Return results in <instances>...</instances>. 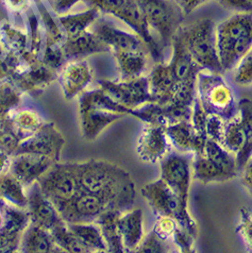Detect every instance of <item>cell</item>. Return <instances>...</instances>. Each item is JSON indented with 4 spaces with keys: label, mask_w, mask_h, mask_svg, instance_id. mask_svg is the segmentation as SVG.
Returning <instances> with one entry per match:
<instances>
[{
    "label": "cell",
    "mask_w": 252,
    "mask_h": 253,
    "mask_svg": "<svg viewBox=\"0 0 252 253\" xmlns=\"http://www.w3.org/2000/svg\"><path fill=\"white\" fill-rule=\"evenodd\" d=\"M64 144L65 138L62 133L54 124L48 123L44 124L36 134L22 140L14 154L36 153L59 162Z\"/></svg>",
    "instance_id": "obj_15"
},
{
    "label": "cell",
    "mask_w": 252,
    "mask_h": 253,
    "mask_svg": "<svg viewBox=\"0 0 252 253\" xmlns=\"http://www.w3.org/2000/svg\"><path fill=\"white\" fill-rule=\"evenodd\" d=\"M180 224L178 221L168 216H158L157 222L153 227V232L164 241H168L173 237L176 231L179 229Z\"/></svg>",
    "instance_id": "obj_36"
},
{
    "label": "cell",
    "mask_w": 252,
    "mask_h": 253,
    "mask_svg": "<svg viewBox=\"0 0 252 253\" xmlns=\"http://www.w3.org/2000/svg\"><path fill=\"white\" fill-rule=\"evenodd\" d=\"M142 195L157 216L172 217L182 229L195 238L197 237V223L191 215L190 210L182 205L178 197L162 179L145 185L142 188Z\"/></svg>",
    "instance_id": "obj_7"
},
{
    "label": "cell",
    "mask_w": 252,
    "mask_h": 253,
    "mask_svg": "<svg viewBox=\"0 0 252 253\" xmlns=\"http://www.w3.org/2000/svg\"><path fill=\"white\" fill-rule=\"evenodd\" d=\"M58 162L36 153H17L12 156L9 172L25 187H29Z\"/></svg>",
    "instance_id": "obj_16"
},
{
    "label": "cell",
    "mask_w": 252,
    "mask_h": 253,
    "mask_svg": "<svg viewBox=\"0 0 252 253\" xmlns=\"http://www.w3.org/2000/svg\"><path fill=\"white\" fill-rule=\"evenodd\" d=\"M97 35L107 46L113 48L123 80L142 77L147 67V51H149L142 39L107 25L98 27Z\"/></svg>",
    "instance_id": "obj_4"
},
{
    "label": "cell",
    "mask_w": 252,
    "mask_h": 253,
    "mask_svg": "<svg viewBox=\"0 0 252 253\" xmlns=\"http://www.w3.org/2000/svg\"><path fill=\"white\" fill-rule=\"evenodd\" d=\"M49 232H50L54 243L57 244L63 251L72 253L87 252V250L84 248L81 243L78 241V238H77L73 232L69 230L66 221L61 222Z\"/></svg>",
    "instance_id": "obj_32"
},
{
    "label": "cell",
    "mask_w": 252,
    "mask_h": 253,
    "mask_svg": "<svg viewBox=\"0 0 252 253\" xmlns=\"http://www.w3.org/2000/svg\"><path fill=\"white\" fill-rule=\"evenodd\" d=\"M150 29L160 38L162 48L171 45L185 14L177 2L168 0H136Z\"/></svg>",
    "instance_id": "obj_9"
},
{
    "label": "cell",
    "mask_w": 252,
    "mask_h": 253,
    "mask_svg": "<svg viewBox=\"0 0 252 253\" xmlns=\"http://www.w3.org/2000/svg\"><path fill=\"white\" fill-rule=\"evenodd\" d=\"M236 231L242 235L248 249L252 252V214L247 209L241 210V222Z\"/></svg>",
    "instance_id": "obj_38"
},
{
    "label": "cell",
    "mask_w": 252,
    "mask_h": 253,
    "mask_svg": "<svg viewBox=\"0 0 252 253\" xmlns=\"http://www.w3.org/2000/svg\"><path fill=\"white\" fill-rule=\"evenodd\" d=\"M42 117L32 110L16 112L11 121V129L18 139L22 140L32 136L44 126Z\"/></svg>",
    "instance_id": "obj_31"
},
{
    "label": "cell",
    "mask_w": 252,
    "mask_h": 253,
    "mask_svg": "<svg viewBox=\"0 0 252 253\" xmlns=\"http://www.w3.org/2000/svg\"><path fill=\"white\" fill-rule=\"evenodd\" d=\"M216 1L229 10L252 13V0H216Z\"/></svg>",
    "instance_id": "obj_40"
},
{
    "label": "cell",
    "mask_w": 252,
    "mask_h": 253,
    "mask_svg": "<svg viewBox=\"0 0 252 253\" xmlns=\"http://www.w3.org/2000/svg\"><path fill=\"white\" fill-rule=\"evenodd\" d=\"M28 195L27 212L30 217V222L50 231L55 226L63 222L62 216L54 203L42 192L38 182L32 184Z\"/></svg>",
    "instance_id": "obj_17"
},
{
    "label": "cell",
    "mask_w": 252,
    "mask_h": 253,
    "mask_svg": "<svg viewBox=\"0 0 252 253\" xmlns=\"http://www.w3.org/2000/svg\"><path fill=\"white\" fill-rule=\"evenodd\" d=\"M169 147L165 128L147 126L138 138L137 154L144 162L156 164L169 154Z\"/></svg>",
    "instance_id": "obj_19"
},
{
    "label": "cell",
    "mask_w": 252,
    "mask_h": 253,
    "mask_svg": "<svg viewBox=\"0 0 252 253\" xmlns=\"http://www.w3.org/2000/svg\"><path fill=\"white\" fill-rule=\"evenodd\" d=\"M197 98L207 115H217L231 121L237 115V104L232 89L219 73L201 70L196 84Z\"/></svg>",
    "instance_id": "obj_6"
},
{
    "label": "cell",
    "mask_w": 252,
    "mask_h": 253,
    "mask_svg": "<svg viewBox=\"0 0 252 253\" xmlns=\"http://www.w3.org/2000/svg\"><path fill=\"white\" fill-rule=\"evenodd\" d=\"M237 115L226 123L222 146L236 158L239 171L252 156V100L242 99Z\"/></svg>",
    "instance_id": "obj_8"
},
{
    "label": "cell",
    "mask_w": 252,
    "mask_h": 253,
    "mask_svg": "<svg viewBox=\"0 0 252 253\" xmlns=\"http://www.w3.org/2000/svg\"><path fill=\"white\" fill-rule=\"evenodd\" d=\"M67 226L87 252H108L101 230L96 222H67Z\"/></svg>",
    "instance_id": "obj_26"
},
{
    "label": "cell",
    "mask_w": 252,
    "mask_h": 253,
    "mask_svg": "<svg viewBox=\"0 0 252 253\" xmlns=\"http://www.w3.org/2000/svg\"><path fill=\"white\" fill-rule=\"evenodd\" d=\"M0 150H1V147H0Z\"/></svg>",
    "instance_id": "obj_45"
},
{
    "label": "cell",
    "mask_w": 252,
    "mask_h": 253,
    "mask_svg": "<svg viewBox=\"0 0 252 253\" xmlns=\"http://www.w3.org/2000/svg\"><path fill=\"white\" fill-rule=\"evenodd\" d=\"M242 184L252 196V156L242 169Z\"/></svg>",
    "instance_id": "obj_41"
},
{
    "label": "cell",
    "mask_w": 252,
    "mask_h": 253,
    "mask_svg": "<svg viewBox=\"0 0 252 253\" xmlns=\"http://www.w3.org/2000/svg\"><path fill=\"white\" fill-rule=\"evenodd\" d=\"M0 197L5 206L27 210L28 195L25 186L9 171L0 175Z\"/></svg>",
    "instance_id": "obj_29"
},
{
    "label": "cell",
    "mask_w": 252,
    "mask_h": 253,
    "mask_svg": "<svg viewBox=\"0 0 252 253\" xmlns=\"http://www.w3.org/2000/svg\"><path fill=\"white\" fill-rule=\"evenodd\" d=\"M92 79L89 69L85 63L75 62L65 67L60 77V83L64 97L71 100L80 95Z\"/></svg>",
    "instance_id": "obj_24"
},
{
    "label": "cell",
    "mask_w": 252,
    "mask_h": 253,
    "mask_svg": "<svg viewBox=\"0 0 252 253\" xmlns=\"http://www.w3.org/2000/svg\"><path fill=\"white\" fill-rule=\"evenodd\" d=\"M226 121L217 115H208L207 117V135L208 138L222 145L223 136H225Z\"/></svg>",
    "instance_id": "obj_37"
},
{
    "label": "cell",
    "mask_w": 252,
    "mask_h": 253,
    "mask_svg": "<svg viewBox=\"0 0 252 253\" xmlns=\"http://www.w3.org/2000/svg\"><path fill=\"white\" fill-rule=\"evenodd\" d=\"M172 240L181 252L190 253V252L194 251L193 245H194V242L196 238L188 233L187 231L182 229L181 227H179V229L176 231V233H174Z\"/></svg>",
    "instance_id": "obj_39"
},
{
    "label": "cell",
    "mask_w": 252,
    "mask_h": 253,
    "mask_svg": "<svg viewBox=\"0 0 252 253\" xmlns=\"http://www.w3.org/2000/svg\"><path fill=\"white\" fill-rule=\"evenodd\" d=\"M233 81L240 86H248L252 84V47L234 67Z\"/></svg>",
    "instance_id": "obj_33"
},
{
    "label": "cell",
    "mask_w": 252,
    "mask_h": 253,
    "mask_svg": "<svg viewBox=\"0 0 252 253\" xmlns=\"http://www.w3.org/2000/svg\"><path fill=\"white\" fill-rule=\"evenodd\" d=\"M122 212L116 210H110L103 213L95 222L99 226L103 236L104 243H106L108 252L123 253L126 252L122 242V236L118 229V216Z\"/></svg>",
    "instance_id": "obj_28"
},
{
    "label": "cell",
    "mask_w": 252,
    "mask_h": 253,
    "mask_svg": "<svg viewBox=\"0 0 252 253\" xmlns=\"http://www.w3.org/2000/svg\"><path fill=\"white\" fill-rule=\"evenodd\" d=\"M169 246L167 245V241L159 237L155 232H151L147 235L145 240L142 241L134 252L139 253H165L169 250Z\"/></svg>",
    "instance_id": "obj_35"
},
{
    "label": "cell",
    "mask_w": 252,
    "mask_h": 253,
    "mask_svg": "<svg viewBox=\"0 0 252 253\" xmlns=\"http://www.w3.org/2000/svg\"><path fill=\"white\" fill-rule=\"evenodd\" d=\"M13 77V83L22 90L33 96L40 95L54 80V75L45 65L30 58L24 70L16 69Z\"/></svg>",
    "instance_id": "obj_20"
},
{
    "label": "cell",
    "mask_w": 252,
    "mask_h": 253,
    "mask_svg": "<svg viewBox=\"0 0 252 253\" xmlns=\"http://www.w3.org/2000/svg\"><path fill=\"white\" fill-rule=\"evenodd\" d=\"M13 82L0 84V131L11 129V121L22 103V94Z\"/></svg>",
    "instance_id": "obj_27"
},
{
    "label": "cell",
    "mask_w": 252,
    "mask_h": 253,
    "mask_svg": "<svg viewBox=\"0 0 252 253\" xmlns=\"http://www.w3.org/2000/svg\"><path fill=\"white\" fill-rule=\"evenodd\" d=\"M57 209L66 222H95L108 211H118L113 203L103 197L84 192H79L73 199L62 203Z\"/></svg>",
    "instance_id": "obj_11"
},
{
    "label": "cell",
    "mask_w": 252,
    "mask_h": 253,
    "mask_svg": "<svg viewBox=\"0 0 252 253\" xmlns=\"http://www.w3.org/2000/svg\"><path fill=\"white\" fill-rule=\"evenodd\" d=\"M103 50H107V45L99 38L83 31L76 37L68 38L63 47V54L68 58H78Z\"/></svg>",
    "instance_id": "obj_30"
},
{
    "label": "cell",
    "mask_w": 252,
    "mask_h": 253,
    "mask_svg": "<svg viewBox=\"0 0 252 253\" xmlns=\"http://www.w3.org/2000/svg\"><path fill=\"white\" fill-rule=\"evenodd\" d=\"M12 156L4 150H0V175L8 172Z\"/></svg>",
    "instance_id": "obj_43"
},
{
    "label": "cell",
    "mask_w": 252,
    "mask_h": 253,
    "mask_svg": "<svg viewBox=\"0 0 252 253\" xmlns=\"http://www.w3.org/2000/svg\"><path fill=\"white\" fill-rule=\"evenodd\" d=\"M3 223L0 228V253H12L19 250L20 241L30 223L27 210L5 206L3 208Z\"/></svg>",
    "instance_id": "obj_18"
},
{
    "label": "cell",
    "mask_w": 252,
    "mask_h": 253,
    "mask_svg": "<svg viewBox=\"0 0 252 253\" xmlns=\"http://www.w3.org/2000/svg\"><path fill=\"white\" fill-rule=\"evenodd\" d=\"M192 113L193 107L178 103L159 104L157 102L146 103L129 111V115L138 118L147 126H158L163 128L181 121H191Z\"/></svg>",
    "instance_id": "obj_14"
},
{
    "label": "cell",
    "mask_w": 252,
    "mask_h": 253,
    "mask_svg": "<svg viewBox=\"0 0 252 253\" xmlns=\"http://www.w3.org/2000/svg\"><path fill=\"white\" fill-rule=\"evenodd\" d=\"M169 142L182 152L204 153L208 139L201 138L196 132L191 121H181L165 128Z\"/></svg>",
    "instance_id": "obj_21"
},
{
    "label": "cell",
    "mask_w": 252,
    "mask_h": 253,
    "mask_svg": "<svg viewBox=\"0 0 252 253\" xmlns=\"http://www.w3.org/2000/svg\"><path fill=\"white\" fill-rule=\"evenodd\" d=\"M192 163L180 154H168L161 161V179L170 187L182 205L188 208L192 182Z\"/></svg>",
    "instance_id": "obj_13"
},
{
    "label": "cell",
    "mask_w": 252,
    "mask_h": 253,
    "mask_svg": "<svg viewBox=\"0 0 252 253\" xmlns=\"http://www.w3.org/2000/svg\"><path fill=\"white\" fill-rule=\"evenodd\" d=\"M176 37L201 70L222 73L216 49L215 24L212 19H198L194 23L181 26Z\"/></svg>",
    "instance_id": "obj_5"
},
{
    "label": "cell",
    "mask_w": 252,
    "mask_h": 253,
    "mask_svg": "<svg viewBox=\"0 0 252 253\" xmlns=\"http://www.w3.org/2000/svg\"><path fill=\"white\" fill-rule=\"evenodd\" d=\"M2 213H3V210L0 209V228H1L2 223H3V219H4V216H2Z\"/></svg>",
    "instance_id": "obj_44"
},
{
    "label": "cell",
    "mask_w": 252,
    "mask_h": 253,
    "mask_svg": "<svg viewBox=\"0 0 252 253\" xmlns=\"http://www.w3.org/2000/svg\"><path fill=\"white\" fill-rule=\"evenodd\" d=\"M209 1L210 0H177V3L185 15H187Z\"/></svg>",
    "instance_id": "obj_42"
},
{
    "label": "cell",
    "mask_w": 252,
    "mask_h": 253,
    "mask_svg": "<svg viewBox=\"0 0 252 253\" xmlns=\"http://www.w3.org/2000/svg\"><path fill=\"white\" fill-rule=\"evenodd\" d=\"M217 54L222 72L234 69L252 47V13L235 12L215 26Z\"/></svg>",
    "instance_id": "obj_2"
},
{
    "label": "cell",
    "mask_w": 252,
    "mask_h": 253,
    "mask_svg": "<svg viewBox=\"0 0 252 253\" xmlns=\"http://www.w3.org/2000/svg\"><path fill=\"white\" fill-rule=\"evenodd\" d=\"M99 83L100 88H102L112 99L127 109L134 110L146 103L155 102L150 93L148 78L146 77L123 80L122 82L103 80Z\"/></svg>",
    "instance_id": "obj_12"
},
{
    "label": "cell",
    "mask_w": 252,
    "mask_h": 253,
    "mask_svg": "<svg viewBox=\"0 0 252 253\" xmlns=\"http://www.w3.org/2000/svg\"><path fill=\"white\" fill-rule=\"evenodd\" d=\"M55 207L67 202L80 192L75 163H55L37 181Z\"/></svg>",
    "instance_id": "obj_10"
},
{
    "label": "cell",
    "mask_w": 252,
    "mask_h": 253,
    "mask_svg": "<svg viewBox=\"0 0 252 253\" xmlns=\"http://www.w3.org/2000/svg\"><path fill=\"white\" fill-rule=\"evenodd\" d=\"M144 216L141 209L122 212L118 216V229L126 252H134L144 237Z\"/></svg>",
    "instance_id": "obj_22"
},
{
    "label": "cell",
    "mask_w": 252,
    "mask_h": 253,
    "mask_svg": "<svg viewBox=\"0 0 252 253\" xmlns=\"http://www.w3.org/2000/svg\"><path fill=\"white\" fill-rule=\"evenodd\" d=\"M94 13L89 12L86 14H82V15L62 18L61 22L67 31L68 38H73L82 33L88 26V24L94 19Z\"/></svg>",
    "instance_id": "obj_34"
},
{
    "label": "cell",
    "mask_w": 252,
    "mask_h": 253,
    "mask_svg": "<svg viewBox=\"0 0 252 253\" xmlns=\"http://www.w3.org/2000/svg\"><path fill=\"white\" fill-rule=\"evenodd\" d=\"M24 253H54L63 252L54 243L50 232L32 222L25 230L20 241L19 250Z\"/></svg>",
    "instance_id": "obj_23"
},
{
    "label": "cell",
    "mask_w": 252,
    "mask_h": 253,
    "mask_svg": "<svg viewBox=\"0 0 252 253\" xmlns=\"http://www.w3.org/2000/svg\"><path fill=\"white\" fill-rule=\"evenodd\" d=\"M192 170L194 178L204 184L214 183V182H226L235 178L234 174L223 169L221 166L209 159L205 153L195 154Z\"/></svg>",
    "instance_id": "obj_25"
},
{
    "label": "cell",
    "mask_w": 252,
    "mask_h": 253,
    "mask_svg": "<svg viewBox=\"0 0 252 253\" xmlns=\"http://www.w3.org/2000/svg\"><path fill=\"white\" fill-rule=\"evenodd\" d=\"M80 192L101 196L124 212L135 200V185L130 173L106 161L75 163Z\"/></svg>",
    "instance_id": "obj_1"
},
{
    "label": "cell",
    "mask_w": 252,
    "mask_h": 253,
    "mask_svg": "<svg viewBox=\"0 0 252 253\" xmlns=\"http://www.w3.org/2000/svg\"><path fill=\"white\" fill-rule=\"evenodd\" d=\"M130 109L117 103L102 88L84 92L79 97V113L82 136L94 140L108 126L124 116L129 115Z\"/></svg>",
    "instance_id": "obj_3"
}]
</instances>
